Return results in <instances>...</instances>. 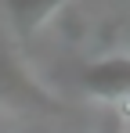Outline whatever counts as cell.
Here are the masks:
<instances>
[{
	"instance_id": "6da1fadb",
	"label": "cell",
	"mask_w": 130,
	"mask_h": 133,
	"mask_svg": "<svg viewBox=\"0 0 130 133\" xmlns=\"http://www.w3.org/2000/svg\"><path fill=\"white\" fill-rule=\"evenodd\" d=\"M0 108L11 111H62V101L25 76L7 54H0Z\"/></svg>"
},
{
	"instance_id": "7a4b0ae2",
	"label": "cell",
	"mask_w": 130,
	"mask_h": 133,
	"mask_svg": "<svg viewBox=\"0 0 130 133\" xmlns=\"http://www.w3.org/2000/svg\"><path fill=\"white\" fill-rule=\"evenodd\" d=\"M83 90L105 104L127 97L130 94V54H112V58H98L94 65H87Z\"/></svg>"
},
{
	"instance_id": "3957f363",
	"label": "cell",
	"mask_w": 130,
	"mask_h": 133,
	"mask_svg": "<svg viewBox=\"0 0 130 133\" xmlns=\"http://www.w3.org/2000/svg\"><path fill=\"white\" fill-rule=\"evenodd\" d=\"M72 0H0L7 22L15 29V40L18 43H29L43 25L51 22L58 11H65Z\"/></svg>"
},
{
	"instance_id": "277c9868",
	"label": "cell",
	"mask_w": 130,
	"mask_h": 133,
	"mask_svg": "<svg viewBox=\"0 0 130 133\" xmlns=\"http://www.w3.org/2000/svg\"><path fill=\"white\" fill-rule=\"evenodd\" d=\"M112 111H116L119 126L130 133V94H127V97H119V101H112Z\"/></svg>"
},
{
	"instance_id": "5b68a950",
	"label": "cell",
	"mask_w": 130,
	"mask_h": 133,
	"mask_svg": "<svg viewBox=\"0 0 130 133\" xmlns=\"http://www.w3.org/2000/svg\"><path fill=\"white\" fill-rule=\"evenodd\" d=\"M127 4H130V0H127Z\"/></svg>"
}]
</instances>
